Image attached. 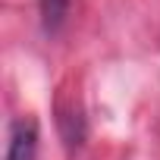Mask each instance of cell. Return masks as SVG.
<instances>
[{
    "mask_svg": "<svg viewBox=\"0 0 160 160\" xmlns=\"http://www.w3.org/2000/svg\"><path fill=\"white\" fill-rule=\"evenodd\" d=\"M7 160H38V122L32 116H19L10 122Z\"/></svg>",
    "mask_w": 160,
    "mask_h": 160,
    "instance_id": "6da1fadb",
    "label": "cell"
},
{
    "mask_svg": "<svg viewBox=\"0 0 160 160\" xmlns=\"http://www.w3.org/2000/svg\"><path fill=\"white\" fill-rule=\"evenodd\" d=\"M38 13H41V25L47 35H57L60 25L66 22L69 16V0H41L38 3Z\"/></svg>",
    "mask_w": 160,
    "mask_h": 160,
    "instance_id": "7a4b0ae2",
    "label": "cell"
}]
</instances>
